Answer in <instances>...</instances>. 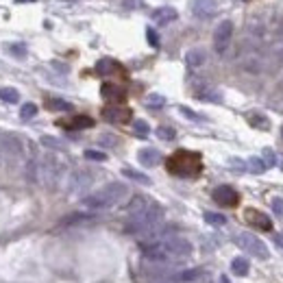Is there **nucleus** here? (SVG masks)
<instances>
[{
    "instance_id": "obj_34",
    "label": "nucleus",
    "mask_w": 283,
    "mask_h": 283,
    "mask_svg": "<svg viewBox=\"0 0 283 283\" xmlns=\"http://www.w3.org/2000/svg\"><path fill=\"white\" fill-rule=\"evenodd\" d=\"M85 157H87V159H92V161H105V159H107V155H105V153H100V150H85Z\"/></svg>"
},
{
    "instance_id": "obj_36",
    "label": "nucleus",
    "mask_w": 283,
    "mask_h": 283,
    "mask_svg": "<svg viewBox=\"0 0 283 283\" xmlns=\"http://www.w3.org/2000/svg\"><path fill=\"white\" fill-rule=\"evenodd\" d=\"M263 159H266V166H275V161H277V155L272 153L270 148H263Z\"/></svg>"
},
{
    "instance_id": "obj_14",
    "label": "nucleus",
    "mask_w": 283,
    "mask_h": 283,
    "mask_svg": "<svg viewBox=\"0 0 283 283\" xmlns=\"http://www.w3.org/2000/svg\"><path fill=\"white\" fill-rule=\"evenodd\" d=\"M100 94H103V98L111 100V103H122V100L126 98L124 87L116 85V83H105L103 87H100Z\"/></svg>"
},
{
    "instance_id": "obj_45",
    "label": "nucleus",
    "mask_w": 283,
    "mask_h": 283,
    "mask_svg": "<svg viewBox=\"0 0 283 283\" xmlns=\"http://www.w3.org/2000/svg\"><path fill=\"white\" fill-rule=\"evenodd\" d=\"M15 3H24V0H15Z\"/></svg>"
},
{
    "instance_id": "obj_33",
    "label": "nucleus",
    "mask_w": 283,
    "mask_h": 283,
    "mask_svg": "<svg viewBox=\"0 0 283 283\" xmlns=\"http://www.w3.org/2000/svg\"><path fill=\"white\" fill-rule=\"evenodd\" d=\"M179 111L183 114L185 118H190V120H194V122H203V116L194 114V111H192V109H187V107H179Z\"/></svg>"
},
{
    "instance_id": "obj_43",
    "label": "nucleus",
    "mask_w": 283,
    "mask_h": 283,
    "mask_svg": "<svg viewBox=\"0 0 283 283\" xmlns=\"http://www.w3.org/2000/svg\"><path fill=\"white\" fill-rule=\"evenodd\" d=\"M220 283H231V281H229V277H227V275H222V277H220Z\"/></svg>"
},
{
    "instance_id": "obj_38",
    "label": "nucleus",
    "mask_w": 283,
    "mask_h": 283,
    "mask_svg": "<svg viewBox=\"0 0 283 283\" xmlns=\"http://www.w3.org/2000/svg\"><path fill=\"white\" fill-rule=\"evenodd\" d=\"M42 144L44 146H50V148H61V142L59 140H54V138H42Z\"/></svg>"
},
{
    "instance_id": "obj_26",
    "label": "nucleus",
    "mask_w": 283,
    "mask_h": 283,
    "mask_svg": "<svg viewBox=\"0 0 283 283\" xmlns=\"http://www.w3.org/2000/svg\"><path fill=\"white\" fill-rule=\"evenodd\" d=\"M246 168H249L251 172H255V175H263V172H266V161H263L261 157H251L249 159V166H246Z\"/></svg>"
},
{
    "instance_id": "obj_15",
    "label": "nucleus",
    "mask_w": 283,
    "mask_h": 283,
    "mask_svg": "<svg viewBox=\"0 0 283 283\" xmlns=\"http://www.w3.org/2000/svg\"><path fill=\"white\" fill-rule=\"evenodd\" d=\"M138 159H140L142 166L153 168V166H157V163H161V153L157 148H142L138 153Z\"/></svg>"
},
{
    "instance_id": "obj_13",
    "label": "nucleus",
    "mask_w": 283,
    "mask_h": 283,
    "mask_svg": "<svg viewBox=\"0 0 283 283\" xmlns=\"http://www.w3.org/2000/svg\"><path fill=\"white\" fill-rule=\"evenodd\" d=\"M103 118L107 122H126L131 118V109H126V107H105Z\"/></svg>"
},
{
    "instance_id": "obj_37",
    "label": "nucleus",
    "mask_w": 283,
    "mask_h": 283,
    "mask_svg": "<svg viewBox=\"0 0 283 283\" xmlns=\"http://www.w3.org/2000/svg\"><path fill=\"white\" fill-rule=\"evenodd\" d=\"M146 37H148V42H150V46H153V48H157V46H159V37H157V33H155L153 29H146Z\"/></svg>"
},
{
    "instance_id": "obj_18",
    "label": "nucleus",
    "mask_w": 283,
    "mask_h": 283,
    "mask_svg": "<svg viewBox=\"0 0 283 283\" xmlns=\"http://www.w3.org/2000/svg\"><path fill=\"white\" fill-rule=\"evenodd\" d=\"M61 126H68V129H89L94 126V120L89 116H74L70 122H59Z\"/></svg>"
},
{
    "instance_id": "obj_27",
    "label": "nucleus",
    "mask_w": 283,
    "mask_h": 283,
    "mask_svg": "<svg viewBox=\"0 0 283 283\" xmlns=\"http://www.w3.org/2000/svg\"><path fill=\"white\" fill-rule=\"evenodd\" d=\"M0 100L13 105V103L20 100V94H17V89H13V87H0Z\"/></svg>"
},
{
    "instance_id": "obj_3",
    "label": "nucleus",
    "mask_w": 283,
    "mask_h": 283,
    "mask_svg": "<svg viewBox=\"0 0 283 283\" xmlns=\"http://www.w3.org/2000/svg\"><path fill=\"white\" fill-rule=\"evenodd\" d=\"M129 196V187L124 183H107L105 187L96 190L94 194H89L83 198V207L85 209H92V212H103V209H111L118 203Z\"/></svg>"
},
{
    "instance_id": "obj_30",
    "label": "nucleus",
    "mask_w": 283,
    "mask_h": 283,
    "mask_svg": "<svg viewBox=\"0 0 283 283\" xmlns=\"http://www.w3.org/2000/svg\"><path fill=\"white\" fill-rule=\"evenodd\" d=\"M20 116H22V120H31V118H35V116H37V105H33V103H26V105L22 107Z\"/></svg>"
},
{
    "instance_id": "obj_8",
    "label": "nucleus",
    "mask_w": 283,
    "mask_h": 283,
    "mask_svg": "<svg viewBox=\"0 0 283 283\" xmlns=\"http://www.w3.org/2000/svg\"><path fill=\"white\" fill-rule=\"evenodd\" d=\"M212 196H214L216 203L222 205V207H235L240 203V194H237V190L231 185H218Z\"/></svg>"
},
{
    "instance_id": "obj_1",
    "label": "nucleus",
    "mask_w": 283,
    "mask_h": 283,
    "mask_svg": "<svg viewBox=\"0 0 283 283\" xmlns=\"http://www.w3.org/2000/svg\"><path fill=\"white\" fill-rule=\"evenodd\" d=\"M140 246H142L144 257L153 261H179L194 253L192 242L181 235H161L157 240L140 242Z\"/></svg>"
},
{
    "instance_id": "obj_12",
    "label": "nucleus",
    "mask_w": 283,
    "mask_h": 283,
    "mask_svg": "<svg viewBox=\"0 0 283 283\" xmlns=\"http://www.w3.org/2000/svg\"><path fill=\"white\" fill-rule=\"evenodd\" d=\"M150 17H153L155 24H170V22L177 20L179 13H177L175 7H159V9H155V11L150 13Z\"/></svg>"
},
{
    "instance_id": "obj_28",
    "label": "nucleus",
    "mask_w": 283,
    "mask_h": 283,
    "mask_svg": "<svg viewBox=\"0 0 283 283\" xmlns=\"http://www.w3.org/2000/svg\"><path fill=\"white\" fill-rule=\"evenodd\" d=\"M205 220L209 224H214V227H222L227 222V218L222 214H214V212H205Z\"/></svg>"
},
{
    "instance_id": "obj_19",
    "label": "nucleus",
    "mask_w": 283,
    "mask_h": 283,
    "mask_svg": "<svg viewBox=\"0 0 283 283\" xmlns=\"http://www.w3.org/2000/svg\"><path fill=\"white\" fill-rule=\"evenodd\" d=\"M96 72L98 74H103V77H109V74H114V72H122V68L111 59H100L96 63Z\"/></svg>"
},
{
    "instance_id": "obj_46",
    "label": "nucleus",
    "mask_w": 283,
    "mask_h": 283,
    "mask_svg": "<svg viewBox=\"0 0 283 283\" xmlns=\"http://www.w3.org/2000/svg\"><path fill=\"white\" fill-rule=\"evenodd\" d=\"M281 138H283V129H281Z\"/></svg>"
},
{
    "instance_id": "obj_25",
    "label": "nucleus",
    "mask_w": 283,
    "mask_h": 283,
    "mask_svg": "<svg viewBox=\"0 0 283 283\" xmlns=\"http://www.w3.org/2000/svg\"><path fill=\"white\" fill-rule=\"evenodd\" d=\"M249 122H251L253 126H257V129H261V131H266L268 126H270L268 118L263 116V114H249Z\"/></svg>"
},
{
    "instance_id": "obj_7",
    "label": "nucleus",
    "mask_w": 283,
    "mask_h": 283,
    "mask_svg": "<svg viewBox=\"0 0 283 283\" xmlns=\"http://www.w3.org/2000/svg\"><path fill=\"white\" fill-rule=\"evenodd\" d=\"M59 175H61V163L57 161V157H46L40 163V181H44V183L52 185L59 179Z\"/></svg>"
},
{
    "instance_id": "obj_22",
    "label": "nucleus",
    "mask_w": 283,
    "mask_h": 283,
    "mask_svg": "<svg viewBox=\"0 0 283 283\" xmlns=\"http://www.w3.org/2000/svg\"><path fill=\"white\" fill-rule=\"evenodd\" d=\"M122 175H124L126 179L138 181V183H144V185H148V183H150V177H146L144 172H138V170H133V168H124V170H122Z\"/></svg>"
},
{
    "instance_id": "obj_16",
    "label": "nucleus",
    "mask_w": 283,
    "mask_h": 283,
    "mask_svg": "<svg viewBox=\"0 0 283 283\" xmlns=\"http://www.w3.org/2000/svg\"><path fill=\"white\" fill-rule=\"evenodd\" d=\"M205 61H207V54L203 48H192L185 52V63L190 68H200Z\"/></svg>"
},
{
    "instance_id": "obj_32",
    "label": "nucleus",
    "mask_w": 283,
    "mask_h": 283,
    "mask_svg": "<svg viewBox=\"0 0 283 283\" xmlns=\"http://www.w3.org/2000/svg\"><path fill=\"white\" fill-rule=\"evenodd\" d=\"M146 105L157 109V107H163V105H166V98L159 96V94H150V96H146Z\"/></svg>"
},
{
    "instance_id": "obj_31",
    "label": "nucleus",
    "mask_w": 283,
    "mask_h": 283,
    "mask_svg": "<svg viewBox=\"0 0 283 283\" xmlns=\"http://www.w3.org/2000/svg\"><path fill=\"white\" fill-rule=\"evenodd\" d=\"M175 129H170V126H159L157 129V138L159 140H166V142H170V140H175Z\"/></svg>"
},
{
    "instance_id": "obj_40",
    "label": "nucleus",
    "mask_w": 283,
    "mask_h": 283,
    "mask_svg": "<svg viewBox=\"0 0 283 283\" xmlns=\"http://www.w3.org/2000/svg\"><path fill=\"white\" fill-rule=\"evenodd\" d=\"M138 5H142V0H124V7L126 9H135Z\"/></svg>"
},
{
    "instance_id": "obj_10",
    "label": "nucleus",
    "mask_w": 283,
    "mask_h": 283,
    "mask_svg": "<svg viewBox=\"0 0 283 283\" xmlns=\"http://www.w3.org/2000/svg\"><path fill=\"white\" fill-rule=\"evenodd\" d=\"M244 218H246V220H249L253 227H257L259 231H270V229H272L270 218H268L266 214L257 212V209H246V212H244Z\"/></svg>"
},
{
    "instance_id": "obj_4",
    "label": "nucleus",
    "mask_w": 283,
    "mask_h": 283,
    "mask_svg": "<svg viewBox=\"0 0 283 283\" xmlns=\"http://www.w3.org/2000/svg\"><path fill=\"white\" fill-rule=\"evenodd\" d=\"M168 172L177 177H196L200 172V155L192 150H177L168 159Z\"/></svg>"
},
{
    "instance_id": "obj_29",
    "label": "nucleus",
    "mask_w": 283,
    "mask_h": 283,
    "mask_svg": "<svg viewBox=\"0 0 283 283\" xmlns=\"http://www.w3.org/2000/svg\"><path fill=\"white\" fill-rule=\"evenodd\" d=\"M133 131H135V135H140V138H146V135L150 133V126H148V122H144V120H135L133 122Z\"/></svg>"
},
{
    "instance_id": "obj_39",
    "label": "nucleus",
    "mask_w": 283,
    "mask_h": 283,
    "mask_svg": "<svg viewBox=\"0 0 283 283\" xmlns=\"http://www.w3.org/2000/svg\"><path fill=\"white\" fill-rule=\"evenodd\" d=\"M231 166H233V170H240V172L246 170V163L242 159H231Z\"/></svg>"
},
{
    "instance_id": "obj_6",
    "label": "nucleus",
    "mask_w": 283,
    "mask_h": 283,
    "mask_svg": "<svg viewBox=\"0 0 283 283\" xmlns=\"http://www.w3.org/2000/svg\"><path fill=\"white\" fill-rule=\"evenodd\" d=\"M231 37H233V22L231 20H222L220 24L216 26V31H214V48H216V52H224L227 46H229Z\"/></svg>"
},
{
    "instance_id": "obj_2",
    "label": "nucleus",
    "mask_w": 283,
    "mask_h": 283,
    "mask_svg": "<svg viewBox=\"0 0 283 283\" xmlns=\"http://www.w3.org/2000/svg\"><path fill=\"white\" fill-rule=\"evenodd\" d=\"M161 220H163V207L159 203H155V200H150V205L146 207L144 212L129 218V222H126V233L148 237L155 231H159Z\"/></svg>"
},
{
    "instance_id": "obj_9",
    "label": "nucleus",
    "mask_w": 283,
    "mask_h": 283,
    "mask_svg": "<svg viewBox=\"0 0 283 283\" xmlns=\"http://www.w3.org/2000/svg\"><path fill=\"white\" fill-rule=\"evenodd\" d=\"M190 7H192V13L196 17H212L218 11L216 0H192Z\"/></svg>"
},
{
    "instance_id": "obj_20",
    "label": "nucleus",
    "mask_w": 283,
    "mask_h": 283,
    "mask_svg": "<svg viewBox=\"0 0 283 283\" xmlns=\"http://www.w3.org/2000/svg\"><path fill=\"white\" fill-rule=\"evenodd\" d=\"M205 277V270H200V268H192V270H183V272H179L177 279L179 281H183V283H194L198 279H203Z\"/></svg>"
},
{
    "instance_id": "obj_17",
    "label": "nucleus",
    "mask_w": 283,
    "mask_h": 283,
    "mask_svg": "<svg viewBox=\"0 0 283 283\" xmlns=\"http://www.w3.org/2000/svg\"><path fill=\"white\" fill-rule=\"evenodd\" d=\"M148 205H150V198H146V196L138 194V196H133V200L129 203V207H126V214H129V216H135V214L144 212V209L148 207Z\"/></svg>"
},
{
    "instance_id": "obj_21",
    "label": "nucleus",
    "mask_w": 283,
    "mask_h": 283,
    "mask_svg": "<svg viewBox=\"0 0 283 283\" xmlns=\"http://www.w3.org/2000/svg\"><path fill=\"white\" fill-rule=\"evenodd\" d=\"M231 270L235 272V275L246 277V275H249V270H251V263H249V259L237 257V259H233V261H231Z\"/></svg>"
},
{
    "instance_id": "obj_41",
    "label": "nucleus",
    "mask_w": 283,
    "mask_h": 283,
    "mask_svg": "<svg viewBox=\"0 0 283 283\" xmlns=\"http://www.w3.org/2000/svg\"><path fill=\"white\" fill-rule=\"evenodd\" d=\"M100 144H118V140L111 138V135H103V138H100Z\"/></svg>"
},
{
    "instance_id": "obj_44",
    "label": "nucleus",
    "mask_w": 283,
    "mask_h": 283,
    "mask_svg": "<svg viewBox=\"0 0 283 283\" xmlns=\"http://www.w3.org/2000/svg\"><path fill=\"white\" fill-rule=\"evenodd\" d=\"M281 170H283V157H281Z\"/></svg>"
},
{
    "instance_id": "obj_24",
    "label": "nucleus",
    "mask_w": 283,
    "mask_h": 283,
    "mask_svg": "<svg viewBox=\"0 0 283 283\" xmlns=\"http://www.w3.org/2000/svg\"><path fill=\"white\" fill-rule=\"evenodd\" d=\"M46 107L54 109V111H72V105L66 103V100H61V98H48L46 100Z\"/></svg>"
},
{
    "instance_id": "obj_11",
    "label": "nucleus",
    "mask_w": 283,
    "mask_h": 283,
    "mask_svg": "<svg viewBox=\"0 0 283 283\" xmlns=\"http://www.w3.org/2000/svg\"><path fill=\"white\" fill-rule=\"evenodd\" d=\"M92 175H89V172H85V170H79V172H74V175H72V181H70V192L72 194H79V192H83V190H87L89 185H92Z\"/></svg>"
},
{
    "instance_id": "obj_35",
    "label": "nucleus",
    "mask_w": 283,
    "mask_h": 283,
    "mask_svg": "<svg viewBox=\"0 0 283 283\" xmlns=\"http://www.w3.org/2000/svg\"><path fill=\"white\" fill-rule=\"evenodd\" d=\"M270 205H272V212H275V216H283V198L275 196Z\"/></svg>"
},
{
    "instance_id": "obj_23",
    "label": "nucleus",
    "mask_w": 283,
    "mask_h": 283,
    "mask_svg": "<svg viewBox=\"0 0 283 283\" xmlns=\"http://www.w3.org/2000/svg\"><path fill=\"white\" fill-rule=\"evenodd\" d=\"M196 98L198 100H207V103H220V100H222L220 92H216V89H200V92H196Z\"/></svg>"
},
{
    "instance_id": "obj_42",
    "label": "nucleus",
    "mask_w": 283,
    "mask_h": 283,
    "mask_svg": "<svg viewBox=\"0 0 283 283\" xmlns=\"http://www.w3.org/2000/svg\"><path fill=\"white\" fill-rule=\"evenodd\" d=\"M272 240H275V244H279L281 249H283V233H275V237H272Z\"/></svg>"
},
{
    "instance_id": "obj_5",
    "label": "nucleus",
    "mask_w": 283,
    "mask_h": 283,
    "mask_svg": "<svg viewBox=\"0 0 283 283\" xmlns=\"http://www.w3.org/2000/svg\"><path fill=\"white\" fill-rule=\"evenodd\" d=\"M233 242L240 246V249L244 251V253H249V255H255L257 259H261V261H266L268 257H270V253H268V246L263 244L257 235H253V233H249V231H240L235 237H233Z\"/></svg>"
}]
</instances>
